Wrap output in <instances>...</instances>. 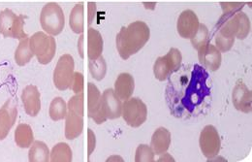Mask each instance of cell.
<instances>
[{
	"mask_svg": "<svg viewBox=\"0 0 252 162\" xmlns=\"http://www.w3.org/2000/svg\"><path fill=\"white\" fill-rule=\"evenodd\" d=\"M150 36V28L141 21L134 22L127 28H123L116 38L117 49L121 58L126 61L137 54L148 43Z\"/></svg>",
	"mask_w": 252,
	"mask_h": 162,
	"instance_id": "cell-1",
	"label": "cell"
},
{
	"mask_svg": "<svg viewBox=\"0 0 252 162\" xmlns=\"http://www.w3.org/2000/svg\"><path fill=\"white\" fill-rule=\"evenodd\" d=\"M218 33L230 40L246 39L251 32V21L246 13L240 11L232 15H222L217 25Z\"/></svg>",
	"mask_w": 252,
	"mask_h": 162,
	"instance_id": "cell-2",
	"label": "cell"
},
{
	"mask_svg": "<svg viewBox=\"0 0 252 162\" xmlns=\"http://www.w3.org/2000/svg\"><path fill=\"white\" fill-rule=\"evenodd\" d=\"M65 137L68 140L78 138L84 130V94L70 98L65 117Z\"/></svg>",
	"mask_w": 252,
	"mask_h": 162,
	"instance_id": "cell-3",
	"label": "cell"
},
{
	"mask_svg": "<svg viewBox=\"0 0 252 162\" xmlns=\"http://www.w3.org/2000/svg\"><path fill=\"white\" fill-rule=\"evenodd\" d=\"M207 78V71L198 65H194L192 80L187 90L186 97L183 100L184 105L190 112H192L193 109L199 105L204 98L210 95V90L207 88L206 84Z\"/></svg>",
	"mask_w": 252,
	"mask_h": 162,
	"instance_id": "cell-4",
	"label": "cell"
},
{
	"mask_svg": "<svg viewBox=\"0 0 252 162\" xmlns=\"http://www.w3.org/2000/svg\"><path fill=\"white\" fill-rule=\"evenodd\" d=\"M30 47L40 65H49L57 52L56 39L42 32L34 33L30 38Z\"/></svg>",
	"mask_w": 252,
	"mask_h": 162,
	"instance_id": "cell-5",
	"label": "cell"
},
{
	"mask_svg": "<svg viewBox=\"0 0 252 162\" xmlns=\"http://www.w3.org/2000/svg\"><path fill=\"white\" fill-rule=\"evenodd\" d=\"M40 24L44 32L52 36L63 32L65 26V17L63 8L55 2L47 3L40 15Z\"/></svg>",
	"mask_w": 252,
	"mask_h": 162,
	"instance_id": "cell-6",
	"label": "cell"
},
{
	"mask_svg": "<svg viewBox=\"0 0 252 162\" xmlns=\"http://www.w3.org/2000/svg\"><path fill=\"white\" fill-rule=\"evenodd\" d=\"M25 17L16 15L10 9H4L0 12V33L4 37L22 40L28 37L25 32Z\"/></svg>",
	"mask_w": 252,
	"mask_h": 162,
	"instance_id": "cell-7",
	"label": "cell"
},
{
	"mask_svg": "<svg viewBox=\"0 0 252 162\" xmlns=\"http://www.w3.org/2000/svg\"><path fill=\"white\" fill-rule=\"evenodd\" d=\"M122 115L131 128L141 127L148 119V108L140 98H129L123 104Z\"/></svg>",
	"mask_w": 252,
	"mask_h": 162,
	"instance_id": "cell-8",
	"label": "cell"
},
{
	"mask_svg": "<svg viewBox=\"0 0 252 162\" xmlns=\"http://www.w3.org/2000/svg\"><path fill=\"white\" fill-rule=\"evenodd\" d=\"M183 63L182 53L176 49L172 48L167 55L158 58L154 65V73L158 81H165L174 72L178 71Z\"/></svg>",
	"mask_w": 252,
	"mask_h": 162,
	"instance_id": "cell-9",
	"label": "cell"
},
{
	"mask_svg": "<svg viewBox=\"0 0 252 162\" xmlns=\"http://www.w3.org/2000/svg\"><path fill=\"white\" fill-rule=\"evenodd\" d=\"M74 59L65 54L60 58L54 72V83L59 91H66L71 87L74 76Z\"/></svg>",
	"mask_w": 252,
	"mask_h": 162,
	"instance_id": "cell-10",
	"label": "cell"
},
{
	"mask_svg": "<svg viewBox=\"0 0 252 162\" xmlns=\"http://www.w3.org/2000/svg\"><path fill=\"white\" fill-rule=\"evenodd\" d=\"M200 149L203 155L210 161L220 154L221 141L218 130L213 126H207L201 131L199 139Z\"/></svg>",
	"mask_w": 252,
	"mask_h": 162,
	"instance_id": "cell-11",
	"label": "cell"
},
{
	"mask_svg": "<svg viewBox=\"0 0 252 162\" xmlns=\"http://www.w3.org/2000/svg\"><path fill=\"white\" fill-rule=\"evenodd\" d=\"M123 103L112 89L106 90L102 95V115L104 119L116 120L122 116Z\"/></svg>",
	"mask_w": 252,
	"mask_h": 162,
	"instance_id": "cell-12",
	"label": "cell"
},
{
	"mask_svg": "<svg viewBox=\"0 0 252 162\" xmlns=\"http://www.w3.org/2000/svg\"><path fill=\"white\" fill-rule=\"evenodd\" d=\"M18 116L17 103L13 99L7 100L0 109V141L4 140L13 126Z\"/></svg>",
	"mask_w": 252,
	"mask_h": 162,
	"instance_id": "cell-13",
	"label": "cell"
},
{
	"mask_svg": "<svg viewBox=\"0 0 252 162\" xmlns=\"http://www.w3.org/2000/svg\"><path fill=\"white\" fill-rule=\"evenodd\" d=\"M198 58L200 64L208 70L215 72L221 65V52L210 42L201 46L198 50Z\"/></svg>",
	"mask_w": 252,
	"mask_h": 162,
	"instance_id": "cell-14",
	"label": "cell"
},
{
	"mask_svg": "<svg viewBox=\"0 0 252 162\" xmlns=\"http://www.w3.org/2000/svg\"><path fill=\"white\" fill-rule=\"evenodd\" d=\"M88 114L97 125L106 122L102 115V96L94 84L88 85Z\"/></svg>",
	"mask_w": 252,
	"mask_h": 162,
	"instance_id": "cell-15",
	"label": "cell"
},
{
	"mask_svg": "<svg viewBox=\"0 0 252 162\" xmlns=\"http://www.w3.org/2000/svg\"><path fill=\"white\" fill-rule=\"evenodd\" d=\"M199 26L200 23L197 15L191 10H186L179 17L177 30L181 37L191 39L198 32Z\"/></svg>",
	"mask_w": 252,
	"mask_h": 162,
	"instance_id": "cell-16",
	"label": "cell"
},
{
	"mask_svg": "<svg viewBox=\"0 0 252 162\" xmlns=\"http://www.w3.org/2000/svg\"><path fill=\"white\" fill-rule=\"evenodd\" d=\"M232 99L235 108L243 113H251L252 110V91L248 89L247 85L239 81L233 91Z\"/></svg>",
	"mask_w": 252,
	"mask_h": 162,
	"instance_id": "cell-17",
	"label": "cell"
},
{
	"mask_svg": "<svg viewBox=\"0 0 252 162\" xmlns=\"http://www.w3.org/2000/svg\"><path fill=\"white\" fill-rule=\"evenodd\" d=\"M22 101L26 113L31 117H36L41 110L40 93L35 86L26 87L22 93Z\"/></svg>",
	"mask_w": 252,
	"mask_h": 162,
	"instance_id": "cell-18",
	"label": "cell"
},
{
	"mask_svg": "<svg viewBox=\"0 0 252 162\" xmlns=\"http://www.w3.org/2000/svg\"><path fill=\"white\" fill-rule=\"evenodd\" d=\"M135 89V82L129 73H122L115 83V93L121 100H127L132 97Z\"/></svg>",
	"mask_w": 252,
	"mask_h": 162,
	"instance_id": "cell-19",
	"label": "cell"
},
{
	"mask_svg": "<svg viewBox=\"0 0 252 162\" xmlns=\"http://www.w3.org/2000/svg\"><path fill=\"white\" fill-rule=\"evenodd\" d=\"M171 145V133L165 128H159L155 131L152 142L151 148L153 149L154 153L157 155H163L165 154Z\"/></svg>",
	"mask_w": 252,
	"mask_h": 162,
	"instance_id": "cell-20",
	"label": "cell"
},
{
	"mask_svg": "<svg viewBox=\"0 0 252 162\" xmlns=\"http://www.w3.org/2000/svg\"><path fill=\"white\" fill-rule=\"evenodd\" d=\"M103 52V38L98 31L90 28L88 32V57L90 61H95L101 57Z\"/></svg>",
	"mask_w": 252,
	"mask_h": 162,
	"instance_id": "cell-21",
	"label": "cell"
},
{
	"mask_svg": "<svg viewBox=\"0 0 252 162\" xmlns=\"http://www.w3.org/2000/svg\"><path fill=\"white\" fill-rule=\"evenodd\" d=\"M34 141L32 129L27 124H21L15 131V142L22 149L31 148Z\"/></svg>",
	"mask_w": 252,
	"mask_h": 162,
	"instance_id": "cell-22",
	"label": "cell"
},
{
	"mask_svg": "<svg viewBox=\"0 0 252 162\" xmlns=\"http://www.w3.org/2000/svg\"><path fill=\"white\" fill-rule=\"evenodd\" d=\"M34 57L30 47V38L26 37L20 41V44L15 53V62L19 66L28 65Z\"/></svg>",
	"mask_w": 252,
	"mask_h": 162,
	"instance_id": "cell-23",
	"label": "cell"
},
{
	"mask_svg": "<svg viewBox=\"0 0 252 162\" xmlns=\"http://www.w3.org/2000/svg\"><path fill=\"white\" fill-rule=\"evenodd\" d=\"M29 160L32 162H48L50 161V151L48 146L41 141H35L31 146Z\"/></svg>",
	"mask_w": 252,
	"mask_h": 162,
	"instance_id": "cell-24",
	"label": "cell"
},
{
	"mask_svg": "<svg viewBox=\"0 0 252 162\" xmlns=\"http://www.w3.org/2000/svg\"><path fill=\"white\" fill-rule=\"evenodd\" d=\"M69 25L72 32L77 34L84 32V4L78 3L71 11Z\"/></svg>",
	"mask_w": 252,
	"mask_h": 162,
	"instance_id": "cell-25",
	"label": "cell"
},
{
	"mask_svg": "<svg viewBox=\"0 0 252 162\" xmlns=\"http://www.w3.org/2000/svg\"><path fill=\"white\" fill-rule=\"evenodd\" d=\"M50 161L52 162H72V150L66 143L57 144L50 155Z\"/></svg>",
	"mask_w": 252,
	"mask_h": 162,
	"instance_id": "cell-26",
	"label": "cell"
},
{
	"mask_svg": "<svg viewBox=\"0 0 252 162\" xmlns=\"http://www.w3.org/2000/svg\"><path fill=\"white\" fill-rule=\"evenodd\" d=\"M67 114V105L62 97H56L50 106V117L53 121L58 122L65 119Z\"/></svg>",
	"mask_w": 252,
	"mask_h": 162,
	"instance_id": "cell-27",
	"label": "cell"
},
{
	"mask_svg": "<svg viewBox=\"0 0 252 162\" xmlns=\"http://www.w3.org/2000/svg\"><path fill=\"white\" fill-rule=\"evenodd\" d=\"M89 68H90L91 75L96 81H101L104 79L107 71V65L102 56L95 61H90Z\"/></svg>",
	"mask_w": 252,
	"mask_h": 162,
	"instance_id": "cell-28",
	"label": "cell"
},
{
	"mask_svg": "<svg viewBox=\"0 0 252 162\" xmlns=\"http://www.w3.org/2000/svg\"><path fill=\"white\" fill-rule=\"evenodd\" d=\"M190 40H191V44H192L193 48L196 50H198L201 46L209 43L211 41V39H210V34H209V31H208L207 27L203 24H200L198 32Z\"/></svg>",
	"mask_w": 252,
	"mask_h": 162,
	"instance_id": "cell-29",
	"label": "cell"
},
{
	"mask_svg": "<svg viewBox=\"0 0 252 162\" xmlns=\"http://www.w3.org/2000/svg\"><path fill=\"white\" fill-rule=\"evenodd\" d=\"M155 161V153L148 145H140L136 150L135 162H153Z\"/></svg>",
	"mask_w": 252,
	"mask_h": 162,
	"instance_id": "cell-30",
	"label": "cell"
},
{
	"mask_svg": "<svg viewBox=\"0 0 252 162\" xmlns=\"http://www.w3.org/2000/svg\"><path fill=\"white\" fill-rule=\"evenodd\" d=\"M70 89L76 94H81L84 91V75L80 72H74L73 81Z\"/></svg>",
	"mask_w": 252,
	"mask_h": 162,
	"instance_id": "cell-31",
	"label": "cell"
},
{
	"mask_svg": "<svg viewBox=\"0 0 252 162\" xmlns=\"http://www.w3.org/2000/svg\"><path fill=\"white\" fill-rule=\"evenodd\" d=\"M235 43V40H230V39H226L224 37H222L220 35L217 34L216 35V44H217V48L220 51V52H228L232 49L233 45Z\"/></svg>",
	"mask_w": 252,
	"mask_h": 162,
	"instance_id": "cell-32",
	"label": "cell"
},
{
	"mask_svg": "<svg viewBox=\"0 0 252 162\" xmlns=\"http://www.w3.org/2000/svg\"><path fill=\"white\" fill-rule=\"evenodd\" d=\"M220 5L222 10H223V15H232V14L242 11V9L245 6V3H238V2L223 3L222 2Z\"/></svg>",
	"mask_w": 252,
	"mask_h": 162,
	"instance_id": "cell-33",
	"label": "cell"
},
{
	"mask_svg": "<svg viewBox=\"0 0 252 162\" xmlns=\"http://www.w3.org/2000/svg\"><path fill=\"white\" fill-rule=\"evenodd\" d=\"M88 136H89V141H88V154L89 156H91L95 150V146H96V137L94 131L92 130H88Z\"/></svg>",
	"mask_w": 252,
	"mask_h": 162,
	"instance_id": "cell-34",
	"label": "cell"
},
{
	"mask_svg": "<svg viewBox=\"0 0 252 162\" xmlns=\"http://www.w3.org/2000/svg\"><path fill=\"white\" fill-rule=\"evenodd\" d=\"M95 15H96V4L94 2L89 3V26L92 25V23L94 20Z\"/></svg>",
	"mask_w": 252,
	"mask_h": 162,
	"instance_id": "cell-35",
	"label": "cell"
},
{
	"mask_svg": "<svg viewBox=\"0 0 252 162\" xmlns=\"http://www.w3.org/2000/svg\"><path fill=\"white\" fill-rule=\"evenodd\" d=\"M165 157H168V158H169V161H172V162H174V159H172V158H171V156H169L168 154H166V155H165ZM166 161H167V160H166V159H163V158L158 160V162H166Z\"/></svg>",
	"mask_w": 252,
	"mask_h": 162,
	"instance_id": "cell-36",
	"label": "cell"
}]
</instances>
